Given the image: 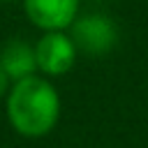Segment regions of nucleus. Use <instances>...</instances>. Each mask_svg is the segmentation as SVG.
Segmentation results:
<instances>
[{"label":"nucleus","instance_id":"nucleus-1","mask_svg":"<svg viewBox=\"0 0 148 148\" xmlns=\"http://www.w3.org/2000/svg\"><path fill=\"white\" fill-rule=\"evenodd\" d=\"M5 99L9 125L21 136L42 139L51 134L60 120V95L49 76L32 74L14 81Z\"/></svg>","mask_w":148,"mask_h":148},{"label":"nucleus","instance_id":"nucleus-2","mask_svg":"<svg viewBox=\"0 0 148 148\" xmlns=\"http://www.w3.org/2000/svg\"><path fill=\"white\" fill-rule=\"evenodd\" d=\"M67 35L72 37L76 53L90 56V58H104L111 53L118 44V25L106 14H83L76 16L69 25Z\"/></svg>","mask_w":148,"mask_h":148},{"label":"nucleus","instance_id":"nucleus-3","mask_svg":"<svg viewBox=\"0 0 148 148\" xmlns=\"http://www.w3.org/2000/svg\"><path fill=\"white\" fill-rule=\"evenodd\" d=\"M35 46V60L37 72L42 76H62L67 74L76 62V46L67 30H51L42 32V37L32 44Z\"/></svg>","mask_w":148,"mask_h":148},{"label":"nucleus","instance_id":"nucleus-4","mask_svg":"<svg viewBox=\"0 0 148 148\" xmlns=\"http://www.w3.org/2000/svg\"><path fill=\"white\" fill-rule=\"evenodd\" d=\"M25 18L42 32L69 30L79 16V0H21Z\"/></svg>","mask_w":148,"mask_h":148},{"label":"nucleus","instance_id":"nucleus-5","mask_svg":"<svg viewBox=\"0 0 148 148\" xmlns=\"http://www.w3.org/2000/svg\"><path fill=\"white\" fill-rule=\"evenodd\" d=\"M0 67L9 76V81H21L25 76L37 74V60H35V46L25 39L12 37L0 49Z\"/></svg>","mask_w":148,"mask_h":148},{"label":"nucleus","instance_id":"nucleus-6","mask_svg":"<svg viewBox=\"0 0 148 148\" xmlns=\"http://www.w3.org/2000/svg\"><path fill=\"white\" fill-rule=\"evenodd\" d=\"M9 88H12V81H9V76L5 74V69L0 67V99H2V97H7Z\"/></svg>","mask_w":148,"mask_h":148},{"label":"nucleus","instance_id":"nucleus-7","mask_svg":"<svg viewBox=\"0 0 148 148\" xmlns=\"http://www.w3.org/2000/svg\"><path fill=\"white\" fill-rule=\"evenodd\" d=\"M0 2H12V0H0Z\"/></svg>","mask_w":148,"mask_h":148}]
</instances>
